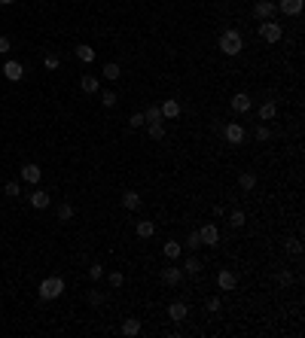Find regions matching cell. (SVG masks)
Instances as JSON below:
<instances>
[{
	"instance_id": "cell-1",
	"label": "cell",
	"mask_w": 305,
	"mask_h": 338,
	"mask_svg": "<svg viewBox=\"0 0 305 338\" xmlns=\"http://www.w3.org/2000/svg\"><path fill=\"white\" fill-rule=\"evenodd\" d=\"M241 49H244V40H241L238 31H226L220 37V52L223 55H238Z\"/></svg>"
},
{
	"instance_id": "cell-2",
	"label": "cell",
	"mask_w": 305,
	"mask_h": 338,
	"mask_svg": "<svg viewBox=\"0 0 305 338\" xmlns=\"http://www.w3.org/2000/svg\"><path fill=\"white\" fill-rule=\"evenodd\" d=\"M61 292H64V280H61V277H46V280L40 284V299H43V302L58 299Z\"/></svg>"
},
{
	"instance_id": "cell-3",
	"label": "cell",
	"mask_w": 305,
	"mask_h": 338,
	"mask_svg": "<svg viewBox=\"0 0 305 338\" xmlns=\"http://www.w3.org/2000/svg\"><path fill=\"white\" fill-rule=\"evenodd\" d=\"M259 37H263L266 43H278L281 37H284V28H281V25H275L272 18H266L263 25H259Z\"/></svg>"
},
{
	"instance_id": "cell-4",
	"label": "cell",
	"mask_w": 305,
	"mask_h": 338,
	"mask_svg": "<svg viewBox=\"0 0 305 338\" xmlns=\"http://www.w3.org/2000/svg\"><path fill=\"white\" fill-rule=\"evenodd\" d=\"M223 137L229 140L232 146H241L247 134H244V128H241V122H229V125H223Z\"/></svg>"
},
{
	"instance_id": "cell-5",
	"label": "cell",
	"mask_w": 305,
	"mask_h": 338,
	"mask_svg": "<svg viewBox=\"0 0 305 338\" xmlns=\"http://www.w3.org/2000/svg\"><path fill=\"white\" fill-rule=\"evenodd\" d=\"M198 238H201V244L214 247V244H220V229L214 222H208V225H201V229H198Z\"/></svg>"
},
{
	"instance_id": "cell-6",
	"label": "cell",
	"mask_w": 305,
	"mask_h": 338,
	"mask_svg": "<svg viewBox=\"0 0 305 338\" xmlns=\"http://www.w3.org/2000/svg\"><path fill=\"white\" fill-rule=\"evenodd\" d=\"M278 13V6L272 3V0H256V6H253V16L259 18V21H266V18H272Z\"/></svg>"
},
{
	"instance_id": "cell-7",
	"label": "cell",
	"mask_w": 305,
	"mask_h": 338,
	"mask_svg": "<svg viewBox=\"0 0 305 338\" xmlns=\"http://www.w3.org/2000/svg\"><path fill=\"white\" fill-rule=\"evenodd\" d=\"M3 76H6L9 83H18L21 76H25V67H21L18 61H6V64H3Z\"/></svg>"
},
{
	"instance_id": "cell-8",
	"label": "cell",
	"mask_w": 305,
	"mask_h": 338,
	"mask_svg": "<svg viewBox=\"0 0 305 338\" xmlns=\"http://www.w3.org/2000/svg\"><path fill=\"white\" fill-rule=\"evenodd\" d=\"M168 317H171L174 323H183L189 317V308L183 305V302H171V305H168Z\"/></svg>"
},
{
	"instance_id": "cell-9",
	"label": "cell",
	"mask_w": 305,
	"mask_h": 338,
	"mask_svg": "<svg viewBox=\"0 0 305 338\" xmlns=\"http://www.w3.org/2000/svg\"><path fill=\"white\" fill-rule=\"evenodd\" d=\"M21 180H28V183H40V180H43V168L28 162L25 168H21Z\"/></svg>"
},
{
	"instance_id": "cell-10",
	"label": "cell",
	"mask_w": 305,
	"mask_h": 338,
	"mask_svg": "<svg viewBox=\"0 0 305 338\" xmlns=\"http://www.w3.org/2000/svg\"><path fill=\"white\" fill-rule=\"evenodd\" d=\"M302 3H305V0H281V3H275V6H278L284 16H299V13H302Z\"/></svg>"
},
{
	"instance_id": "cell-11",
	"label": "cell",
	"mask_w": 305,
	"mask_h": 338,
	"mask_svg": "<svg viewBox=\"0 0 305 338\" xmlns=\"http://www.w3.org/2000/svg\"><path fill=\"white\" fill-rule=\"evenodd\" d=\"M162 280H165V284L168 287H177L180 284V280H183V268H165V271H162Z\"/></svg>"
},
{
	"instance_id": "cell-12",
	"label": "cell",
	"mask_w": 305,
	"mask_h": 338,
	"mask_svg": "<svg viewBox=\"0 0 305 338\" xmlns=\"http://www.w3.org/2000/svg\"><path fill=\"white\" fill-rule=\"evenodd\" d=\"M122 207L138 210V207H141V192H134V189H126V192H122Z\"/></svg>"
},
{
	"instance_id": "cell-13",
	"label": "cell",
	"mask_w": 305,
	"mask_h": 338,
	"mask_svg": "<svg viewBox=\"0 0 305 338\" xmlns=\"http://www.w3.org/2000/svg\"><path fill=\"white\" fill-rule=\"evenodd\" d=\"M49 192H43V189H37V192H31V207H37V210H46L49 207Z\"/></svg>"
},
{
	"instance_id": "cell-14",
	"label": "cell",
	"mask_w": 305,
	"mask_h": 338,
	"mask_svg": "<svg viewBox=\"0 0 305 338\" xmlns=\"http://www.w3.org/2000/svg\"><path fill=\"white\" fill-rule=\"evenodd\" d=\"M80 85H83V92H86V95H95L98 88H101V83H98V76H95V73H83Z\"/></svg>"
},
{
	"instance_id": "cell-15",
	"label": "cell",
	"mask_w": 305,
	"mask_h": 338,
	"mask_svg": "<svg viewBox=\"0 0 305 338\" xmlns=\"http://www.w3.org/2000/svg\"><path fill=\"white\" fill-rule=\"evenodd\" d=\"M159 110H162V119H177V116H180V104H177L174 98H168Z\"/></svg>"
},
{
	"instance_id": "cell-16",
	"label": "cell",
	"mask_w": 305,
	"mask_h": 338,
	"mask_svg": "<svg viewBox=\"0 0 305 338\" xmlns=\"http://www.w3.org/2000/svg\"><path fill=\"white\" fill-rule=\"evenodd\" d=\"M217 284H220V289H223V292H229V289H235V287H238V277H235L232 271H220Z\"/></svg>"
},
{
	"instance_id": "cell-17",
	"label": "cell",
	"mask_w": 305,
	"mask_h": 338,
	"mask_svg": "<svg viewBox=\"0 0 305 338\" xmlns=\"http://www.w3.org/2000/svg\"><path fill=\"white\" fill-rule=\"evenodd\" d=\"M251 107H253V104H251V98H247V95H241V92H238V95L232 98V110H235V113H247Z\"/></svg>"
},
{
	"instance_id": "cell-18",
	"label": "cell",
	"mask_w": 305,
	"mask_h": 338,
	"mask_svg": "<svg viewBox=\"0 0 305 338\" xmlns=\"http://www.w3.org/2000/svg\"><path fill=\"white\" fill-rule=\"evenodd\" d=\"M275 113H278V104H275V101H266V104L259 107V122H269V119H275Z\"/></svg>"
},
{
	"instance_id": "cell-19",
	"label": "cell",
	"mask_w": 305,
	"mask_h": 338,
	"mask_svg": "<svg viewBox=\"0 0 305 338\" xmlns=\"http://www.w3.org/2000/svg\"><path fill=\"white\" fill-rule=\"evenodd\" d=\"M76 58L86 61V64H92L95 61V49L89 46V43H80V46H76Z\"/></svg>"
},
{
	"instance_id": "cell-20",
	"label": "cell",
	"mask_w": 305,
	"mask_h": 338,
	"mask_svg": "<svg viewBox=\"0 0 305 338\" xmlns=\"http://www.w3.org/2000/svg\"><path fill=\"white\" fill-rule=\"evenodd\" d=\"M141 332V320L138 317H128L126 323H122V335H128V338H134V335H138Z\"/></svg>"
},
{
	"instance_id": "cell-21",
	"label": "cell",
	"mask_w": 305,
	"mask_h": 338,
	"mask_svg": "<svg viewBox=\"0 0 305 338\" xmlns=\"http://www.w3.org/2000/svg\"><path fill=\"white\" fill-rule=\"evenodd\" d=\"M146 131H150L153 140H162L165 137V119L162 122H146Z\"/></svg>"
},
{
	"instance_id": "cell-22",
	"label": "cell",
	"mask_w": 305,
	"mask_h": 338,
	"mask_svg": "<svg viewBox=\"0 0 305 338\" xmlns=\"http://www.w3.org/2000/svg\"><path fill=\"white\" fill-rule=\"evenodd\" d=\"M134 232H138V238H153V232H156V225L150 220H141L138 225H134Z\"/></svg>"
},
{
	"instance_id": "cell-23",
	"label": "cell",
	"mask_w": 305,
	"mask_h": 338,
	"mask_svg": "<svg viewBox=\"0 0 305 338\" xmlns=\"http://www.w3.org/2000/svg\"><path fill=\"white\" fill-rule=\"evenodd\" d=\"M238 186L244 189V192H251V189L256 186V177H253L251 171H244V174H238Z\"/></svg>"
},
{
	"instance_id": "cell-24",
	"label": "cell",
	"mask_w": 305,
	"mask_h": 338,
	"mask_svg": "<svg viewBox=\"0 0 305 338\" xmlns=\"http://www.w3.org/2000/svg\"><path fill=\"white\" fill-rule=\"evenodd\" d=\"M180 253H183V247H180L177 241H168L165 244V259H177Z\"/></svg>"
},
{
	"instance_id": "cell-25",
	"label": "cell",
	"mask_w": 305,
	"mask_h": 338,
	"mask_svg": "<svg viewBox=\"0 0 305 338\" xmlns=\"http://www.w3.org/2000/svg\"><path fill=\"white\" fill-rule=\"evenodd\" d=\"M144 119H146V122H162V110H159V107H146V110H144Z\"/></svg>"
},
{
	"instance_id": "cell-26",
	"label": "cell",
	"mask_w": 305,
	"mask_h": 338,
	"mask_svg": "<svg viewBox=\"0 0 305 338\" xmlns=\"http://www.w3.org/2000/svg\"><path fill=\"white\" fill-rule=\"evenodd\" d=\"M244 220H247V217H244L241 210H232V213H229V225H232V229H241Z\"/></svg>"
},
{
	"instance_id": "cell-27",
	"label": "cell",
	"mask_w": 305,
	"mask_h": 338,
	"mask_svg": "<svg viewBox=\"0 0 305 338\" xmlns=\"http://www.w3.org/2000/svg\"><path fill=\"white\" fill-rule=\"evenodd\" d=\"M58 220H61V222H67V220H73V207H71V204H67V201H64V204H58Z\"/></svg>"
},
{
	"instance_id": "cell-28",
	"label": "cell",
	"mask_w": 305,
	"mask_h": 338,
	"mask_svg": "<svg viewBox=\"0 0 305 338\" xmlns=\"http://www.w3.org/2000/svg\"><path fill=\"white\" fill-rule=\"evenodd\" d=\"M183 271H189V274H198V271H201V262H198L196 256H189V259H186V265H183Z\"/></svg>"
},
{
	"instance_id": "cell-29",
	"label": "cell",
	"mask_w": 305,
	"mask_h": 338,
	"mask_svg": "<svg viewBox=\"0 0 305 338\" xmlns=\"http://www.w3.org/2000/svg\"><path fill=\"white\" fill-rule=\"evenodd\" d=\"M107 280H110V287H116V289H119L122 284H126V274H122V271H110Z\"/></svg>"
},
{
	"instance_id": "cell-30",
	"label": "cell",
	"mask_w": 305,
	"mask_h": 338,
	"mask_svg": "<svg viewBox=\"0 0 305 338\" xmlns=\"http://www.w3.org/2000/svg\"><path fill=\"white\" fill-rule=\"evenodd\" d=\"M101 104H104V107H116V92H110V88H107V92H101Z\"/></svg>"
},
{
	"instance_id": "cell-31",
	"label": "cell",
	"mask_w": 305,
	"mask_h": 338,
	"mask_svg": "<svg viewBox=\"0 0 305 338\" xmlns=\"http://www.w3.org/2000/svg\"><path fill=\"white\" fill-rule=\"evenodd\" d=\"M119 64H104V76H107V80H119Z\"/></svg>"
},
{
	"instance_id": "cell-32",
	"label": "cell",
	"mask_w": 305,
	"mask_h": 338,
	"mask_svg": "<svg viewBox=\"0 0 305 338\" xmlns=\"http://www.w3.org/2000/svg\"><path fill=\"white\" fill-rule=\"evenodd\" d=\"M43 64H46V70H58V64H61V61H58V55H52V52H49L46 58H43Z\"/></svg>"
},
{
	"instance_id": "cell-33",
	"label": "cell",
	"mask_w": 305,
	"mask_h": 338,
	"mask_svg": "<svg viewBox=\"0 0 305 338\" xmlns=\"http://www.w3.org/2000/svg\"><path fill=\"white\" fill-rule=\"evenodd\" d=\"M3 192H6L9 198H18V195H21V192H18V183H16V180H9V183L3 186Z\"/></svg>"
},
{
	"instance_id": "cell-34",
	"label": "cell",
	"mask_w": 305,
	"mask_h": 338,
	"mask_svg": "<svg viewBox=\"0 0 305 338\" xmlns=\"http://www.w3.org/2000/svg\"><path fill=\"white\" fill-rule=\"evenodd\" d=\"M186 247H189V250H196V247H201V238H198V229H196V232H189V238H186Z\"/></svg>"
},
{
	"instance_id": "cell-35",
	"label": "cell",
	"mask_w": 305,
	"mask_h": 338,
	"mask_svg": "<svg viewBox=\"0 0 305 338\" xmlns=\"http://www.w3.org/2000/svg\"><path fill=\"white\" fill-rule=\"evenodd\" d=\"M269 137H272V131H269V128L263 125V122H259V125H256V140L263 143V140H269Z\"/></svg>"
},
{
	"instance_id": "cell-36",
	"label": "cell",
	"mask_w": 305,
	"mask_h": 338,
	"mask_svg": "<svg viewBox=\"0 0 305 338\" xmlns=\"http://www.w3.org/2000/svg\"><path fill=\"white\" fill-rule=\"evenodd\" d=\"M128 125H131V128H141V125H146V119H144V113H131V119H128Z\"/></svg>"
},
{
	"instance_id": "cell-37",
	"label": "cell",
	"mask_w": 305,
	"mask_h": 338,
	"mask_svg": "<svg viewBox=\"0 0 305 338\" xmlns=\"http://www.w3.org/2000/svg\"><path fill=\"white\" fill-rule=\"evenodd\" d=\"M89 277H92V280H101V277H104V268H101V265H92V268H89Z\"/></svg>"
},
{
	"instance_id": "cell-38",
	"label": "cell",
	"mask_w": 305,
	"mask_h": 338,
	"mask_svg": "<svg viewBox=\"0 0 305 338\" xmlns=\"http://www.w3.org/2000/svg\"><path fill=\"white\" fill-rule=\"evenodd\" d=\"M220 308H223V302H220L217 296H214V299H208V311H211V314H217Z\"/></svg>"
},
{
	"instance_id": "cell-39",
	"label": "cell",
	"mask_w": 305,
	"mask_h": 338,
	"mask_svg": "<svg viewBox=\"0 0 305 338\" xmlns=\"http://www.w3.org/2000/svg\"><path fill=\"white\" fill-rule=\"evenodd\" d=\"M9 49H13V40H9V37H0V55H6Z\"/></svg>"
},
{
	"instance_id": "cell-40",
	"label": "cell",
	"mask_w": 305,
	"mask_h": 338,
	"mask_svg": "<svg viewBox=\"0 0 305 338\" xmlns=\"http://www.w3.org/2000/svg\"><path fill=\"white\" fill-rule=\"evenodd\" d=\"M287 250H290V253H302V244L293 238V241H287Z\"/></svg>"
},
{
	"instance_id": "cell-41",
	"label": "cell",
	"mask_w": 305,
	"mask_h": 338,
	"mask_svg": "<svg viewBox=\"0 0 305 338\" xmlns=\"http://www.w3.org/2000/svg\"><path fill=\"white\" fill-rule=\"evenodd\" d=\"M101 302H104L101 292H89V305H101Z\"/></svg>"
},
{
	"instance_id": "cell-42",
	"label": "cell",
	"mask_w": 305,
	"mask_h": 338,
	"mask_svg": "<svg viewBox=\"0 0 305 338\" xmlns=\"http://www.w3.org/2000/svg\"><path fill=\"white\" fill-rule=\"evenodd\" d=\"M278 280H281V284H290L293 274H290V271H281V274H278Z\"/></svg>"
},
{
	"instance_id": "cell-43",
	"label": "cell",
	"mask_w": 305,
	"mask_h": 338,
	"mask_svg": "<svg viewBox=\"0 0 305 338\" xmlns=\"http://www.w3.org/2000/svg\"><path fill=\"white\" fill-rule=\"evenodd\" d=\"M9 3H16V0H0V6H9Z\"/></svg>"
}]
</instances>
